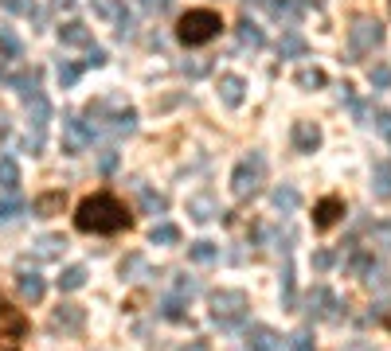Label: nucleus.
Returning <instances> with one entry per match:
<instances>
[{
    "label": "nucleus",
    "instance_id": "obj_36",
    "mask_svg": "<svg viewBox=\"0 0 391 351\" xmlns=\"http://www.w3.org/2000/svg\"><path fill=\"white\" fill-rule=\"evenodd\" d=\"M298 86H306V90H317V86H325V70H317V67L298 70Z\"/></svg>",
    "mask_w": 391,
    "mask_h": 351
},
{
    "label": "nucleus",
    "instance_id": "obj_35",
    "mask_svg": "<svg viewBox=\"0 0 391 351\" xmlns=\"http://www.w3.org/2000/svg\"><path fill=\"white\" fill-rule=\"evenodd\" d=\"M0 51H4V55H8V58H20V55H24V47H20V39L8 32V27H0Z\"/></svg>",
    "mask_w": 391,
    "mask_h": 351
},
{
    "label": "nucleus",
    "instance_id": "obj_30",
    "mask_svg": "<svg viewBox=\"0 0 391 351\" xmlns=\"http://www.w3.org/2000/svg\"><path fill=\"white\" fill-rule=\"evenodd\" d=\"M83 285H86V266H67L63 269V277H59L63 292H75V289H83Z\"/></svg>",
    "mask_w": 391,
    "mask_h": 351
},
{
    "label": "nucleus",
    "instance_id": "obj_40",
    "mask_svg": "<svg viewBox=\"0 0 391 351\" xmlns=\"http://www.w3.org/2000/svg\"><path fill=\"white\" fill-rule=\"evenodd\" d=\"M368 125H375L383 137H391V113L387 109H372V121H368Z\"/></svg>",
    "mask_w": 391,
    "mask_h": 351
},
{
    "label": "nucleus",
    "instance_id": "obj_39",
    "mask_svg": "<svg viewBox=\"0 0 391 351\" xmlns=\"http://www.w3.org/2000/svg\"><path fill=\"white\" fill-rule=\"evenodd\" d=\"M282 304L286 309H294V269H282Z\"/></svg>",
    "mask_w": 391,
    "mask_h": 351
},
{
    "label": "nucleus",
    "instance_id": "obj_12",
    "mask_svg": "<svg viewBox=\"0 0 391 351\" xmlns=\"http://www.w3.org/2000/svg\"><path fill=\"white\" fill-rule=\"evenodd\" d=\"M8 86H12V90H16L24 101H32L35 94H43V90H40V70H35V67H24V70H16V75H8Z\"/></svg>",
    "mask_w": 391,
    "mask_h": 351
},
{
    "label": "nucleus",
    "instance_id": "obj_43",
    "mask_svg": "<svg viewBox=\"0 0 391 351\" xmlns=\"http://www.w3.org/2000/svg\"><path fill=\"white\" fill-rule=\"evenodd\" d=\"M0 4H4V12H28V16H35V12H40L32 0H0Z\"/></svg>",
    "mask_w": 391,
    "mask_h": 351
},
{
    "label": "nucleus",
    "instance_id": "obj_1",
    "mask_svg": "<svg viewBox=\"0 0 391 351\" xmlns=\"http://www.w3.org/2000/svg\"><path fill=\"white\" fill-rule=\"evenodd\" d=\"M75 226L86 234H118V230H129L133 226V218H129L126 203L118 199V195H90V199L78 203L75 211Z\"/></svg>",
    "mask_w": 391,
    "mask_h": 351
},
{
    "label": "nucleus",
    "instance_id": "obj_47",
    "mask_svg": "<svg viewBox=\"0 0 391 351\" xmlns=\"http://www.w3.org/2000/svg\"><path fill=\"white\" fill-rule=\"evenodd\" d=\"M289 347L294 351H313V340H309L306 332H298V335H289Z\"/></svg>",
    "mask_w": 391,
    "mask_h": 351
},
{
    "label": "nucleus",
    "instance_id": "obj_54",
    "mask_svg": "<svg viewBox=\"0 0 391 351\" xmlns=\"http://www.w3.org/2000/svg\"><path fill=\"white\" fill-rule=\"evenodd\" d=\"M0 351H16V347H0Z\"/></svg>",
    "mask_w": 391,
    "mask_h": 351
},
{
    "label": "nucleus",
    "instance_id": "obj_2",
    "mask_svg": "<svg viewBox=\"0 0 391 351\" xmlns=\"http://www.w3.org/2000/svg\"><path fill=\"white\" fill-rule=\"evenodd\" d=\"M219 32H223V20H219V12H212V8H188L176 24V39L184 43V47L212 43Z\"/></svg>",
    "mask_w": 391,
    "mask_h": 351
},
{
    "label": "nucleus",
    "instance_id": "obj_17",
    "mask_svg": "<svg viewBox=\"0 0 391 351\" xmlns=\"http://www.w3.org/2000/svg\"><path fill=\"white\" fill-rule=\"evenodd\" d=\"M63 207H67V192H43L40 199L32 203V211L40 218H55V215H63Z\"/></svg>",
    "mask_w": 391,
    "mask_h": 351
},
{
    "label": "nucleus",
    "instance_id": "obj_49",
    "mask_svg": "<svg viewBox=\"0 0 391 351\" xmlns=\"http://www.w3.org/2000/svg\"><path fill=\"white\" fill-rule=\"evenodd\" d=\"M196 289H200V285H196L192 277H180V281H176V292H180V297H192Z\"/></svg>",
    "mask_w": 391,
    "mask_h": 351
},
{
    "label": "nucleus",
    "instance_id": "obj_33",
    "mask_svg": "<svg viewBox=\"0 0 391 351\" xmlns=\"http://www.w3.org/2000/svg\"><path fill=\"white\" fill-rule=\"evenodd\" d=\"M372 246L368 250H391V223H380V226H372Z\"/></svg>",
    "mask_w": 391,
    "mask_h": 351
},
{
    "label": "nucleus",
    "instance_id": "obj_14",
    "mask_svg": "<svg viewBox=\"0 0 391 351\" xmlns=\"http://www.w3.org/2000/svg\"><path fill=\"white\" fill-rule=\"evenodd\" d=\"M188 215L196 218V223H212L215 215H219V199H215L212 192H200L188 199Z\"/></svg>",
    "mask_w": 391,
    "mask_h": 351
},
{
    "label": "nucleus",
    "instance_id": "obj_42",
    "mask_svg": "<svg viewBox=\"0 0 391 351\" xmlns=\"http://www.w3.org/2000/svg\"><path fill=\"white\" fill-rule=\"evenodd\" d=\"M133 273H145V261H141V254H129V258L121 261V277H133Z\"/></svg>",
    "mask_w": 391,
    "mask_h": 351
},
{
    "label": "nucleus",
    "instance_id": "obj_10",
    "mask_svg": "<svg viewBox=\"0 0 391 351\" xmlns=\"http://www.w3.org/2000/svg\"><path fill=\"white\" fill-rule=\"evenodd\" d=\"M340 215H344V199H340V195H325L313 207V226L317 230H329V226L340 223Z\"/></svg>",
    "mask_w": 391,
    "mask_h": 351
},
{
    "label": "nucleus",
    "instance_id": "obj_22",
    "mask_svg": "<svg viewBox=\"0 0 391 351\" xmlns=\"http://www.w3.org/2000/svg\"><path fill=\"white\" fill-rule=\"evenodd\" d=\"M0 187L8 195H16V187H20V164H16V156H0Z\"/></svg>",
    "mask_w": 391,
    "mask_h": 351
},
{
    "label": "nucleus",
    "instance_id": "obj_52",
    "mask_svg": "<svg viewBox=\"0 0 391 351\" xmlns=\"http://www.w3.org/2000/svg\"><path fill=\"white\" fill-rule=\"evenodd\" d=\"M243 4H255V8H263V4H270V0H243Z\"/></svg>",
    "mask_w": 391,
    "mask_h": 351
},
{
    "label": "nucleus",
    "instance_id": "obj_21",
    "mask_svg": "<svg viewBox=\"0 0 391 351\" xmlns=\"http://www.w3.org/2000/svg\"><path fill=\"white\" fill-rule=\"evenodd\" d=\"M270 203L282 211V215H294V211H298V203H301V195H298V187L282 184V187H274V192H270Z\"/></svg>",
    "mask_w": 391,
    "mask_h": 351
},
{
    "label": "nucleus",
    "instance_id": "obj_11",
    "mask_svg": "<svg viewBox=\"0 0 391 351\" xmlns=\"http://www.w3.org/2000/svg\"><path fill=\"white\" fill-rule=\"evenodd\" d=\"M243 340H247L251 351H282V335L274 332V328H266V324H251Z\"/></svg>",
    "mask_w": 391,
    "mask_h": 351
},
{
    "label": "nucleus",
    "instance_id": "obj_24",
    "mask_svg": "<svg viewBox=\"0 0 391 351\" xmlns=\"http://www.w3.org/2000/svg\"><path fill=\"white\" fill-rule=\"evenodd\" d=\"M67 250V242H63L59 234H43L40 242H35V258H43V261H52V258H59V254Z\"/></svg>",
    "mask_w": 391,
    "mask_h": 351
},
{
    "label": "nucleus",
    "instance_id": "obj_32",
    "mask_svg": "<svg viewBox=\"0 0 391 351\" xmlns=\"http://www.w3.org/2000/svg\"><path fill=\"white\" fill-rule=\"evenodd\" d=\"M161 316L164 320H188L184 301H180V297H164V301H161Z\"/></svg>",
    "mask_w": 391,
    "mask_h": 351
},
{
    "label": "nucleus",
    "instance_id": "obj_4",
    "mask_svg": "<svg viewBox=\"0 0 391 351\" xmlns=\"http://www.w3.org/2000/svg\"><path fill=\"white\" fill-rule=\"evenodd\" d=\"M247 312H251V301L243 289H219L212 297V320L219 328H239L247 324Z\"/></svg>",
    "mask_w": 391,
    "mask_h": 351
},
{
    "label": "nucleus",
    "instance_id": "obj_44",
    "mask_svg": "<svg viewBox=\"0 0 391 351\" xmlns=\"http://www.w3.org/2000/svg\"><path fill=\"white\" fill-rule=\"evenodd\" d=\"M180 70H184L188 78H200V75H207V70H212V63H207V58H196V63H184Z\"/></svg>",
    "mask_w": 391,
    "mask_h": 351
},
{
    "label": "nucleus",
    "instance_id": "obj_3",
    "mask_svg": "<svg viewBox=\"0 0 391 351\" xmlns=\"http://www.w3.org/2000/svg\"><path fill=\"white\" fill-rule=\"evenodd\" d=\"M263 180H266V156L263 152H247L231 172V192H235V199H251V195H258Z\"/></svg>",
    "mask_w": 391,
    "mask_h": 351
},
{
    "label": "nucleus",
    "instance_id": "obj_16",
    "mask_svg": "<svg viewBox=\"0 0 391 351\" xmlns=\"http://www.w3.org/2000/svg\"><path fill=\"white\" fill-rule=\"evenodd\" d=\"M294 149L298 152H317L321 149V129H317L313 121H298V125H294Z\"/></svg>",
    "mask_w": 391,
    "mask_h": 351
},
{
    "label": "nucleus",
    "instance_id": "obj_27",
    "mask_svg": "<svg viewBox=\"0 0 391 351\" xmlns=\"http://www.w3.org/2000/svg\"><path fill=\"white\" fill-rule=\"evenodd\" d=\"M188 258H192V261H200V266H207V261H215V258H219V246H215V242H207V238H200V242H192V246H188Z\"/></svg>",
    "mask_w": 391,
    "mask_h": 351
},
{
    "label": "nucleus",
    "instance_id": "obj_51",
    "mask_svg": "<svg viewBox=\"0 0 391 351\" xmlns=\"http://www.w3.org/2000/svg\"><path fill=\"white\" fill-rule=\"evenodd\" d=\"M180 351H212V347H207V340H192L188 347H180Z\"/></svg>",
    "mask_w": 391,
    "mask_h": 351
},
{
    "label": "nucleus",
    "instance_id": "obj_26",
    "mask_svg": "<svg viewBox=\"0 0 391 351\" xmlns=\"http://www.w3.org/2000/svg\"><path fill=\"white\" fill-rule=\"evenodd\" d=\"M28 203L20 199V195H4V199H0V223H12V218H20V215H28Z\"/></svg>",
    "mask_w": 391,
    "mask_h": 351
},
{
    "label": "nucleus",
    "instance_id": "obj_53",
    "mask_svg": "<svg viewBox=\"0 0 391 351\" xmlns=\"http://www.w3.org/2000/svg\"><path fill=\"white\" fill-rule=\"evenodd\" d=\"M59 4H75V0H59Z\"/></svg>",
    "mask_w": 391,
    "mask_h": 351
},
{
    "label": "nucleus",
    "instance_id": "obj_6",
    "mask_svg": "<svg viewBox=\"0 0 391 351\" xmlns=\"http://www.w3.org/2000/svg\"><path fill=\"white\" fill-rule=\"evenodd\" d=\"M90 144H94V125H86L78 117H63V152L78 156V152L90 149Z\"/></svg>",
    "mask_w": 391,
    "mask_h": 351
},
{
    "label": "nucleus",
    "instance_id": "obj_5",
    "mask_svg": "<svg viewBox=\"0 0 391 351\" xmlns=\"http://www.w3.org/2000/svg\"><path fill=\"white\" fill-rule=\"evenodd\" d=\"M383 43V24L372 16H360L356 24L349 27V47L352 55H368V51H375Z\"/></svg>",
    "mask_w": 391,
    "mask_h": 351
},
{
    "label": "nucleus",
    "instance_id": "obj_13",
    "mask_svg": "<svg viewBox=\"0 0 391 351\" xmlns=\"http://www.w3.org/2000/svg\"><path fill=\"white\" fill-rule=\"evenodd\" d=\"M28 106V125H32L35 137H43V129H47V121H52V106H47V94H35L32 101H24Z\"/></svg>",
    "mask_w": 391,
    "mask_h": 351
},
{
    "label": "nucleus",
    "instance_id": "obj_9",
    "mask_svg": "<svg viewBox=\"0 0 391 351\" xmlns=\"http://www.w3.org/2000/svg\"><path fill=\"white\" fill-rule=\"evenodd\" d=\"M28 316L12 304H0V340H24L28 335Z\"/></svg>",
    "mask_w": 391,
    "mask_h": 351
},
{
    "label": "nucleus",
    "instance_id": "obj_20",
    "mask_svg": "<svg viewBox=\"0 0 391 351\" xmlns=\"http://www.w3.org/2000/svg\"><path fill=\"white\" fill-rule=\"evenodd\" d=\"M137 199H141L145 215H164V211H169V199H164L161 192H153V187H145V184H137Z\"/></svg>",
    "mask_w": 391,
    "mask_h": 351
},
{
    "label": "nucleus",
    "instance_id": "obj_41",
    "mask_svg": "<svg viewBox=\"0 0 391 351\" xmlns=\"http://www.w3.org/2000/svg\"><path fill=\"white\" fill-rule=\"evenodd\" d=\"M372 86H375V90H383V86H391V67H387V63H380V67H372Z\"/></svg>",
    "mask_w": 391,
    "mask_h": 351
},
{
    "label": "nucleus",
    "instance_id": "obj_48",
    "mask_svg": "<svg viewBox=\"0 0 391 351\" xmlns=\"http://www.w3.org/2000/svg\"><path fill=\"white\" fill-rule=\"evenodd\" d=\"M114 164H118V152H114V149H106L102 156H98V168H102V172H114Z\"/></svg>",
    "mask_w": 391,
    "mask_h": 351
},
{
    "label": "nucleus",
    "instance_id": "obj_50",
    "mask_svg": "<svg viewBox=\"0 0 391 351\" xmlns=\"http://www.w3.org/2000/svg\"><path fill=\"white\" fill-rule=\"evenodd\" d=\"M141 4H145V8H157V12H164V8L172 4V0H141Z\"/></svg>",
    "mask_w": 391,
    "mask_h": 351
},
{
    "label": "nucleus",
    "instance_id": "obj_19",
    "mask_svg": "<svg viewBox=\"0 0 391 351\" xmlns=\"http://www.w3.org/2000/svg\"><path fill=\"white\" fill-rule=\"evenodd\" d=\"M16 289H20V297H24V301H43V292H47V285H43V277L40 273H28V269H24V273H20L16 277Z\"/></svg>",
    "mask_w": 391,
    "mask_h": 351
},
{
    "label": "nucleus",
    "instance_id": "obj_7",
    "mask_svg": "<svg viewBox=\"0 0 391 351\" xmlns=\"http://www.w3.org/2000/svg\"><path fill=\"white\" fill-rule=\"evenodd\" d=\"M83 324H86L83 304H59V309L52 312V320H47V328H52L55 335H75V332H83Z\"/></svg>",
    "mask_w": 391,
    "mask_h": 351
},
{
    "label": "nucleus",
    "instance_id": "obj_29",
    "mask_svg": "<svg viewBox=\"0 0 391 351\" xmlns=\"http://www.w3.org/2000/svg\"><path fill=\"white\" fill-rule=\"evenodd\" d=\"M149 242H153V246H172V242H180V226L157 223L153 230H149Z\"/></svg>",
    "mask_w": 391,
    "mask_h": 351
},
{
    "label": "nucleus",
    "instance_id": "obj_8",
    "mask_svg": "<svg viewBox=\"0 0 391 351\" xmlns=\"http://www.w3.org/2000/svg\"><path fill=\"white\" fill-rule=\"evenodd\" d=\"M332 309H337V301H332V292L325 289V285H313V289L306 292V320H329Z\"/></svg>",
    "mask_w": 391,
    "mask_h": 351
},
{
    "label": "nucleus",
    "instance_id": "obj_37",
    "mask_svg": "<svg viewBox=\"0 0 391 351\" xmlns=\"http://www.w3.org/2000/svg\"><path fill=\"white\" fill-rule=\"evenodd\" d=\"M349 269H352V273H372V250H356V254H352V258H349Z\"/></svg>",
    "mask_w": 391,
    "mask_h": 351
},
{
    "label": "nucleus",
    "instance_id": "obj_25",
    "mask_svg": "<svg viewBox=\"0 0 391 351\" xmlns=\"http://www.w3.org/2000/svg\"><path fill=\"white\" fill-rule=\"evenodd\" d=\"M235 32H239V43H243V47H251V51H258V47L266 43L263 27H258V24H251V20H243V24H239Z\"/></svg>",
    "mask_w": 391,
    "mask_h": 351
},
{
    "label": "nucleus",
    "instance_id": "obj_15",
    "mask_svg": "<svg viewBox=\"0 0 391 351\" xmlns=\"http://www.w3.org/2000/svg\"><path fill=\"white\" fill-rule=\"evenodd\" d=\"M219 98H223V106H243V98H247V82L239 75H219Z\"/></svg>",
    "mask_w": 391,
    "mask_h": 351
},
{
    "label": "nucleus",
    "instance_id": "obj_28",
    "mask_svg": "<svg viewBox=\"0 0 391 351\" xmlns=\"http://www.w3.org/2000/svg\"><path fill=\"white\" fill-rule=\"evenodd\" d=\"M278 55L282 58H301V55H306V39H301L298 32H286V35H282V43H278Z\"/></svg>",
    "mask_w": 391,
    "mask_h": 351
},
{
    "label": "nucleus",
    "instance_id": "obj_38",
    "mask_svg": "<svg viewBox=\"0 0 391 351\" xmlns=\"http://www.w3.org/2000/svg\"><path fill=\"white\" fill-rule=\"evenodd\" d=\"M55 75H59V86H75L78 75H83V67H78V63H59V70H55Z\"/></svg>",
    "mask_w": 391,
    "mask_h": 351
},
{
    "label": "nucleus",
    "instance_id": "obj_46",
    "mask_svg": "<svg viewBox=\"0 0 391 351\" xmlns=\"http://www.w3.org/2000/svg\"><path fill=\"white\" fill-rule=\"evenodd\" d=\"M102 63H106L102 47H90V51H86V58H83V67H102Z\"/></svg>",
    "mask_w": 391,
    "mask_h": 351
},
{
    "label": "nucleus",
    "instance_id": "obj_34",
    "mask_svg": "<svg viewBox=\"0 0 391 351\" xmlns=\"http://www.w3.org/2000/svg\"><path fill=\"white\" fill-rule=\"evenodd\" d=\"M266 8H270L278 20H294V16H298V12H301V4H298V0H270Z\"/></svg>",
    "mask_w": 391,
    "mask_h": 351
},
{
    "label": "nucleus",
    "instance_id": "obj_45",
    "mask_svg": "<svg viewBox=\"0 0 391 351\" xmlns=\"http://www.w3.org/2000/svg\"><path fill=\"white\" fill-rule=\"evenodd\" d=\"M332 261H337V254H332V250H317L313 254V269H321V273L332 266Z\"/></svg>",
    "mask_w": 391,
    "mask_h": 351
},
{
    "label": "nucleus",
    "instance_id": "obj_23",
    "mask_svg": "<svg viewBox=\"0 0 391 351\" xmlns=\"http://www.w3.org/2000/svg\"><path fill=\"white\" fill-rule=\"evenodd\" d=\"M372 195L375 199H391V164L387 160H380L372 168Z\"/></svg>",
    "mask_w": 391,
    "mask_h": 351
},
{
    "label": "nucleus",
    "instance_id": "obj_18",
    "mask_svg": "<svg viewBox=\"0 0 391 351\" xmlns=\"http://www.w3.org/2000/svg\"><path fill=\"white\" fill-rule=\"evenodd\" d=\"M59 43L63 47H90V27L83 20H71V24L59 27Z\"/></svg>",
    "mask_w": 391,
    "mask_h": 351
},
{
    "label": "nucleus",
    "instance_id": "obj_31",
    "mask_svg": "<svg viewBox=\"0 0 391 351\" xmlns=\"http://www.w3.org/2000/svg\"><path fill=\"white\" fill-rule=\"evenodd\" d=\"M94 8H98V16H106V20H114V24H118V20L126 16V0H98Z\"/></svg>",
    "mask_w": 391,
    "mask_h": 351
}]
</instances>
